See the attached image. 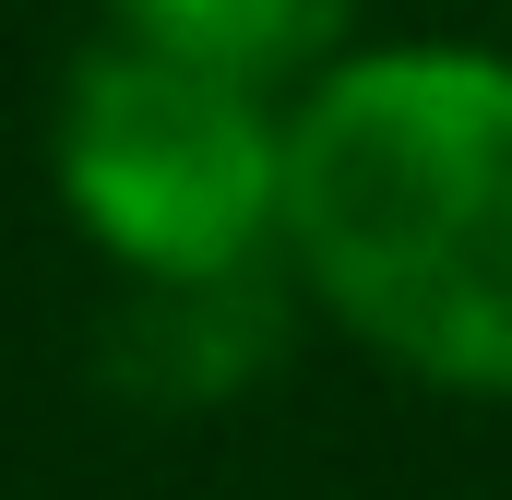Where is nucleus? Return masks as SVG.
Masks as SVG:
<instances>
[{"label":"nucleus","mask_w":512,"mask_h":500,"mask_svg":"<svg viewBox=\"0 0 512 500\" xmlns=\"http://www.w3.org/2000/svg\"><path fill=\"white\" fill-rule=\"evenodd\" d=\"M286 274L393 381L512 405V60L346 48L286 108Z\"/></svg>","instance_id":"f257e3e1"},{"label":"nucleus","mask_w":512,"mask_h":500,"mask_svg":"<svg viewBox=\"0 0 512 500\" xmlns=\"http://www.w3.org/2000/svg\"><path fill=\"white\" fill-rule=\"evenodd\" d=\"M286 108L274 84L96 36L60 84L48 179L120 286L286 262Z\"/></svg>","instance_id":"f03ea898"},{"label":"nucleus","mask_w":512,"mask_h":500,"mask_svg":"<svg viewBox=\"0 0 512 500\" xmlns=\"http://www.w3.org/2000/svg\"><path fill=\"white\" fill-rule=\"evenodd\" d=\"M298 310L310 286L286 262H239V274H167V286H120L108 334H96V370L120 405L155 417H215L286 370L298 346Z\"/></svg>","instance_id":"7ed1b4c3"},{"label":"nucleus","mask_w":512,"mask_h":500,"mask_svg":"<svg viewBox=\"0 0 512 500\" xmlns=\"http://www.w3.org/2000/svg\"><path fill=\"white\" fill-rule=\"evenodd\" d=\"M108 36L131 48H167V60H203V72H239V84H322L358 36V0H96Z\"/></svg>","instance_id":"20e7f679"}]
</instances>
